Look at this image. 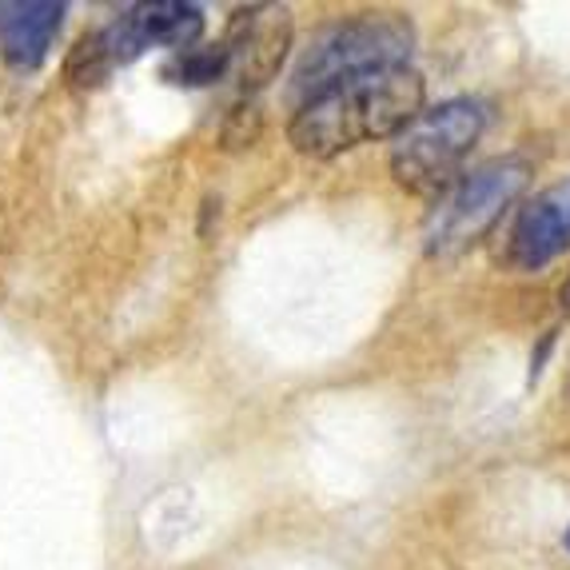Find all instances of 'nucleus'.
Masks as SVG:
<instances>
[{
	"label": "nucleus",
	"mask_w": 570,
	"mask_h": 570,
	"mask_svg": "<svg viewBox=\"0 0 570 570\" xmlns=\"http://www.w3.org/2000/svg\"><path fill=\"white\" fill-rule=\"evenodd\" d=\"M232 65L244 88H264L284 65V52L292 45V17L287 9H247L236 12L228 40Z\"/></svg>",
	"instance_id": "7"
},
{
	"label": "nucleus",
	"mask_w": 570,
	"mask_h": 570,
	"mask_svg": "<svg viewBox=\"0 0 570 570\" xmlns=\"http://www.w3.org/2000/svg\"><path fill=\"white\" fill-rule=\"evenodd\" d=\"M531 180V164L519 156H503V160L479 164V168L463 171L443 196H439L435 212L428 224V247L435 256H451L463 252L475 239L499 224L503 208L519 200V191Z\"/></svg>",
	"instance_id": "4"
},
{
	"label": "nucleus",
	"mask_w": 570,
	"mask_h": 570,
	"mask_svg": "<svg viewBox=\"0 0 570 570\" xmlns=\"http://www.w3.org/2000/svg\"><path fill=\"white\" fill-rule=\"evenodd\" d=\"M423 77L415 68H387L335 85L295 108L287 124V140L295 153L327 160L352 153L367 140H395V136L423 112Z\"/></svg>",
	"instance_id": "1"
},
{
	"label": "nucleus",
	"mask_w": 570,
	"mask_h": 570,
	"mask_svg": "<svg viewBox=\"0 0 570 570\" xmlns=\"http://www.w3.org/2000/svg\"><path fill=\"white\" fill-rule=\"evenodd\" d=\"M411 40H415V32L395 12L335 24V29H327L324 37L307 48L299 68H295V96L312 100V96L327 92L335 85H347L355 77L387 72V68H407Z\"/></svg>",
	"instance_id": "3"
},
{
	"label": "nucleus",
	"mask_w": 570,
	"mask_h": 570,
	"mask_svg": "<svg viewBox=\"0 0 570 570\" xmlns=\"http://www.w3.org/2000/svg\"><path fill=\"white\" fill-rule=\"evenodd\" d=\"M65 4L57 0H12L0 4V52L12 68H37L57 40Z\"/></svg>",
	"instance_id": "8"
},
{
	"label": "nucleus",
	"mask_w": 570,
	"mask_h": 570,
	"mask_svg": "<svg viewBox=\"0 0 570 570\" xmlns=\"http://www.w3.org/2000/svg\"><path fill=\"white\" fill-rule=\"evenodd\" d=\"M204 32V12L196 4H180V0H156V4H136L124 17H116L108 29H100V45H105L108 60L128 65L144 52V48L164 45V48H191Z\"/></svg>",
	"instance_id": "5"
},
{
	"label": "nucleus",
	"mask_w": 570,
	"mask_h": 570,
	"mask_svg": "<svg viewBox=\"0 0 570 570\" xmlns=\"http://www.w3.org/2000/svg\"><path fill=\"white\" fill-rule=\"evenodd\" d=\"M65 72H68V80L77 88H92V85H100V80L112 72V60H108V52H105V45H100V37H80L77 40V48H72V57H68V65H65Z\"/></svg>",
	"instance_id": "10"
},
{
	"label": "nucleus",
	"mask_w": 570,
	"mask_h": 570,
	"mask_svg": "<svg viewBox=\"0 0 570 570\" xmlns=\"http://www.w3.org/2000/svg\"><path fill=\"white\" fill-rule=\"evenodd\" d=\"M567 547H570V527H567Z\"/></svg>",
	"instance_id": "12"
},
{
	"label": "nucleus",
	"mask_w": 570,
	"mask_h": 570,
	"mask_svg": "<svg viewBox=\"0 0 570 570\" xmlns=\"http://www.w3.org/2000/svg\"><path fill=\"white\" fill-rule=\"evenodd\" d=\"M232 68V48L228 45H216V48H184L176 57L164 65V80L171 85H188V88H200L219 80L224 72Z\"/></svg>",
	"instance_id": "9"
},
{
	"label": "nucleus",
	"mask_w": 570,
	"mask_h": 570,
	"mask_svg": "<svg viewBox=\"0 0 570 570\" xmlns=\"http://www.w3.org/2000/svg\"><path fill=\"white\" fill-rule=\"evenodd\" d=\"M487 112L479 100H443L423 108L391 144V176L415 196H443L463 176V160L483 136Z\"/></svg>",
	"instance_id": "2"
},
{
	"label": "nucleus",
	"mask_w": 570,
	"mask_h": 570,
	"mask_svg": "<svg viewBox=\"0 0 570 570\" xmlns=\"http://www.w3.org/2000/svg\"><path fill=\"white\" fill-rule=\"evenodd\" d=\"M559 299H562V312H567V315H570V276H567V284H562Z\"/></svg>",
	"instance_id": "11"
},
{
	"label": "nucleus",
	"mask_w": 570,
	"mask_h": 570,
	"mask_svg": "<svg viewBox=\"0 0 570 570\" xmlns=\"http://www.w3.org/2000/svg\"><path fill=\"white\" fill-rule=\"evenodd\" d=\"M570 247V180L551 184L514 216L507 259L519 272H539Z\"/></svg>",
	"instance_id": "6"
}]
</instances>
